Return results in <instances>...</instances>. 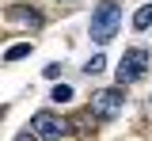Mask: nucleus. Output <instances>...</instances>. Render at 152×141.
I'll list each match as a JSON object with an SVG mask.
<instances>
[{
  "instance_id": "8",
  "label": "nucleus",
  "mask_w": 152,
  "mask_h": 141,
  "mask_svg": "<svg viewBox=\"0 0 152 141\" xmlns=\"http://www.w3.org/2000/svg\"><path fill=\"white\" fill-rule=\"evenodd\" d=\"M50 99H53V103H69V99H72V88H69V84H57Z\"/></svg>"
},
{
  "instance_id": "10",
  "label": "nucleus",
  "mask_w": 152,
  "mask_h": 141,
  "mask_svg": "<svg viewBox=\"0 0 152 141\" xmlns=\"http://www.w3.org/2000/svg\"><path fill=\"white\" fill-rule=\"evenodd\" d=\"M15 141H38V137H34V134H19Z\"/></svg>"
},
{
  "instance_id": "5",
  "label": "nucleus",
  "mask_w": 152,
  "mask_h": 141,
  "mask_svg": "<svg viewBox=\"0 0 152 141\" xmlns=\"http://www.w3.org/2000/svg\"><path fill=\"white\" fill-rule=\"evenodd\" d=\"M8 19L19 23V27H38L42 15H38V12H27V8H12V12H8Z\"/></svg>"
},
{
  "instance_id": "9",
  "label": "nucleus",
  "mask_w": 152,
  "mask_h": 141,
  "mask_svg": "<svg viewBox=\"0 0 152 141\" xmlns=\"http://www.w3.org/2000/svg\"><path fill=\"white\" fill-rule=\"evenodd\" d=\"M103 69H107V57H103V54H99V57H91L88 65H84V73H103Z\"/></svg>"
},
{
  "instance_id": "4",
  "label": "nucleus",
  "mask_w": 152,
  "mask_h": 141,
  "mask_svg": "<svg viewBox=\"0 0 152 141\" xmlns=\"http://www.w3.org/2000/svg\"><path fill=\"white\" fill-rule=\"evenodd\" d=\"M145 69H148V50H141V46L129 50L126 57L118 61V69H114V73H118V88H122V84L141 80V76H145Z\"/></svg>"
},
{
  "instance_id": "2",
  "label": "nucleus",
  "mask_w": 152,
  "mask_h": 141,
  "mask_svg": "<svg viewBox=\"0 0 152 141\" xmlns=\"http://www.w3.org/2000/svg\"><path fill=\"white\" fill-rule=\"evenodd\" d=\"M122 107H126L122 88H103V92H95V95H91V111H95V118H103V122L118 118Z\"/></svg>"
},
{
  "instance_id": "7",
  "label": "nucleus",
  "mask_w": 152,
  "mask_h": 141,
  "mask_svg": "<svg viewBox=\"0 0 152 141\" xmlns=\"http://www.w3.org/2000/svg\"><path fill=\"white\" fill-rule=\"evenodd\" d=\"M27 54H31V42H19V46H12L4 54V61H19V57H27Z\"/></svg>"
},
{
  "instance_id": "1",
  "label": "nucleus",
  "mask_w": 152,
  "mask_h": 141,
  "mask_svg": "<svg viewBox=\"0 0 152 141\" xmlns=\"http://www.w3.org/2000/svg\"><path fill=\"white\" fill-rule=\"evenodd\" d=\"M118 27H122V8H118L114 0H103V4L95 8V15H91V38L99 42V46H107V42L118 35Z\"/></svg>"
},
{
  "instance_id": "3",
  "label": "nucleus",
  "mask_w": 152,
  "mask_h": 141,
  "mask_svg": "<svg viewBox=\"0 0 152 141\" xmlns=\"http://www.w3.org/2000/svg\"><path fill=\"white\" fill-rule=\"evenodd\" d=\"M65 130H69V122L57 118L53 111H38L34 118H31V134H34L38 141H61Z\"/></svg>"
},
{
  "instance_id": "6",
  "label": "nucleus",
  "mask_w": 152,
  "mask_h": 141,
  "mask_svg": "<svg viewBox=\"0 0 152 141\" xmlns=\"http://www.w3.org/2000/svg\"><path fill=\"white\" fill-rule=\"evenodd\" d=\"M133 27H137V31H145V27H152V4H145V8H137V15H133Z\"/></svg>"
}]
</instances>
